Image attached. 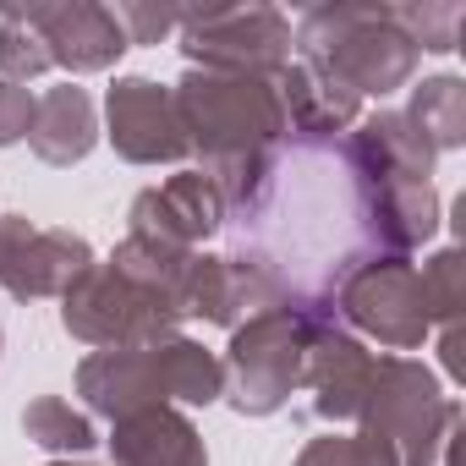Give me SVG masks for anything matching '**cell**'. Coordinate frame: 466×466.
I'll use <instances>...</instances> for the list:
<instances>
[{
  "label": "cell",
  "mask_w": 466,
  "mask_h": 466,
  "mask_svg": "<svg viewBox=\"0 0 466 466\" xmlns=\"http://www.w3.org/2000/svg\"><path fill=\"white\" fill-rule=\"evenodd\" d=\"M154 373H159V390H165V406H214L225 395V368L208 346L187 340V335H170L154 346Z\"/></svg>",
  "instance_id": "19"
},
{
  "label": "cell",
  "mask_w": 466,
  "mask_h": 466,
  "mask_svg": "<svg viewBox=\"0 0 466 466\" xmlns=\"http://www.w3.org/2000/svg\"><path fill=\"white\" fill-rule=\"evenodd\" d=\"M395 17H400L406 39L417 45V56H422V50L450 56V50L461 45V23H466L461 6H395Z\"/></svg>",
  "instance_id": "25"
},
{
  "label": "cell",
  "mask_w": 466,
  "mask_h": 466,
  "mask_svg": "<svg viewBox=\"0 0 466 466\" xmlns=\"http://www.w3.org/2000/svg\"><path fill=\"white\" fill-rule=\"evenodd\" d=\"M291 56L335 77L357 99H390L395 88L411 83L417 72V45L406 39L395 6H357V0H335V6H308L302 23L291 28Z\"/></svg>",
  "instance_id": "2"
},
{
  "label": "cell",
  "mask_w": 466,
  "mask_h": 466,
  "mask_svg": "<svg viewBox=\"0 0 466 466\" xmlns=\"http://www.w3.org/2000/svg\"><path fill=\"white\" fill-rule=\"evenodd\" d=\"M50 72V50H45V39L23 23V12L12 6V12H0V83H34V77H45Z\"/></svg>",
  "instance_id": "23"
},
{
  "label": "cell",
  "mask_w": 466,
  "mask_h": 466,
  "mask_svg": "<svg viewBox=\"0 0 466 466\" xmlns=\"http://www.w3.org/2000/svg\"><path fill=\"white\" fill-rule=\"evenodd\" d=\"M23 23L45 39L50 66L88 77V72H110L132 45L116 23L110 6H94V0H45V6H17Z\"/></svg>",
  "instance_id": "12"
},
{
  "label": "cell",
  "mask_w": 466,
  "mask_h": 466,
  "mask_svg": "<svg viewBox=\"0 0 466 466\" xmlns=\"http://www.w3.org/2000/svg\"><path fill=\"white\" fill-rule=\"evenodd\" d=\"M214 230H225V203L203 170H176L170 181L143 187L127 208V237H143L176 253H203Z\"/></svg>",
  "instance_id": "11"
},
{
  "label": "cell",
  "mask_w": 466,
  "mask_h": 466,
  "mask_svg": "<svg viewBox=\"0 0 466 466\" xmlns=\"http://www.w3.org/2000/svg\"><path fill=\"white\" fill-rule=\"evenodd\" d=\"M187 148L214 165V159H237V154H258L275 148L286 137V116L275 99L269 77H230V72H181V83L170 88Z\"/></svg>",
  "instance_id": "3"
},
{
  "label": "cell",
  "mask_w": 466,
  "mask_h": 466,
  "mask_svg": "<svg viewBox=\"0 0 466 466\" xmlns=\"http://www.w3.org/2000/svg\"><path fill=\"white\" fill-rule=\"evenodd\" d=\"M313 324L319 319H302L291 308H275V313H258V319L237 324L225 357H219V368H225V395L219 400H230L242 417H275L302 390Z\"/></svg>",
  "instance_id": "5"
},
{
  "label": "cell",
  "mask_w": 466,
  "mask_h": 466,
  "mask_svg": "<svg viewBox=\"0 0 466 466\" xmlns=\"http://www.w3.org/2000/svg\"><path fill=\"white\" fill-rule=\"evenodd\" d=\"M439 335V368H444V379H466V362H461V346H466V329L461 324H450V329H433Z\"/></svg>",
  "instance_id": "28"
},
{
  "label": "cell",
  "mask_w": 466,
  "mask_h": 466,
  "mask_svg": "<svg viewBox=\"0 0 466 466\" xmlns=\"http://www.w3.org/2000/svg\"><path fill=\"white\" fill-rule=\"evenodd\" d=\"M105 137L127 165H181L192 154L170 88L154 83V77H137V72L110 83V94H105Z\"/></svg>",
  "instance_id": "10"
},
{
  "label": "cell",
  "mask_w": 466,
  "mask_h": 466,
  "mask_svg": "<svg viewBox=\"0 0 466 466\" xmlns=\"http://www.w3.org/2000/svg\"><path fill=\"white\" fill-rule=\"evenodd\" d=\"M77 395L94 417L105 422H121L132 411H148V406H165V390H159V373H154V346H137V351H94L77 362Z\"/></svg>",
  "instance_id": "16"
},
{
  "label": "cell",
  "mask_w": 466,
  "mask_h": 466,
  "mask_svg": "<svg viewBox=\"0 0 466 466\" xmlns=\"http://www.w3.org/2000/svg\"><path fill=\"white\" fill-rule=\"evenodd\" d=\"M181 56L192 72L275 77L291 61V17L280 6H203L181 12Z\"/></svg>",
  "instance_id": "7"
},
{
  "label": "cell",
  "mask_w": 466,
  "mask_h": 466,
  "mask_svg": "<svg viewBox=\"0 0 466 466\" xmlns=\"http://www.w3.org/2000/svg\"><path fill=\"white\" fill-rule=\"evenodd\" d=\"M373 362L379 357L368 351V340H357L335 319H319L308 340V373H302V390H313V411L324 422H357L373 384Z\"/></svg>",
  "instance_id": "13"
},
{
  "label": "cell",
  "mask_w": 466,
  "mask_h": 466,
  "mask_svg": "<svg viewBox=\"0 0 466 466\" xmlns=\"http://www.w3.org/2000/svg\"><path fill=\"white\" fill-rule=\"evenodd\" d=\"M34 110H39V94L23 88V83H0V148H12L34 132Z\"/></svg>",
  "instance_id": "27"
},
{
  "label": "cell",
  "mask_w": 466,
  "mask_h": 466,
  "mask_svg": "<svg viewBox=\"0 0 466 466\" xmlns=\"http://www.w3.org/2000/svg\"><path fill=\"white\" fill-rule=\"evenodd\" d=\"M50 466H94V461H50Z\"/></svg>",
  "instance_id": "29"
},
{
  "label": "cell",
  "mask_w": 466,
  "mask_h": 466,
  "mask_svg": "<svg viewBox=\"0 0 466 466\" xmlns=\"http://www.w3.org/2000/svg\"><path fill=\"white\" fill-rule=\"evenodd\" d=\"M417 137L433 148V154H455L466 143V83L455 72H439V77H422L411 88V105L400 110Z\"/></svg>",
  "instance_id": "20"
},
{
  "label": "cell",
  "mask_w": 466,
  "mask_h": 466,
  "mask_svg": "<svg viewBox=\"0 0 466 466\" xmlns=\"http://www.w3.org/2000/svg\"><path fill=\"white\" fill-rule=\"evenodd\" d=\"M230 253L258 264L280 302L302 319H335V291L362 264L384 258L368 181L335 143L280 137L258 198L230 214Z\"/></svg>",
  "instance_id": "1"
},
{
  "label": "cell",
  "mask_w": 466,
  "mask_h": 466,
  "mask_svg": "<svg viewBox=\"0 0 466 466\" xmlns=\"http://www.w3.org/2000/svg\"><path fill=\"white\" fill-rule=\"evenodd\" d=\"M110 12L121 23L127 45H159V39H170L181 28V12L176 6H137V0H127V6H110Z\"/></svg>",
  "instance_id": "26"
},
{
  "label": "cell",
  "mask_w": 466,
  "mask_h": 466,
  "mask_svg": "<svg viewBox=\"0 0 466 466\" xmlns=\"http://www.w3.org/2000/svg\"><path fill=\"white\" fill-rule=\"evenodd\" d=\"M110 461L116 466H208L203 433L181 406H148L110 422Z\"/></svg>",
  "instance_id": "17"
},
{
  "label": "cell",
  "mask_w": 466,
  "mask_h": 466,
  "mask_svg": "<svg viewBox=\"0 0 466 466\" xmlns=\"http://www.w3.org/2000/svg\"><path fill=\"white\" fill-rule=\"evenodd\" d=\"M335 324L351 329L357 340H379L390 357L417 351L433 335L417 264L411 258H373L357 275H346L335 291Z\"/></svg>",
  "instance_id": "8"
},
{
  "label": "cell",
  "mask_w": 466,
  "mask_h": 466,
  "mask_svg": "<svg viewBox=\"0 0 466 466\" xmlns=\"http://www.w3.org/2000/svg\"><path fill=\"white\" fill-rule=\"evenodd\" d=\"M340 154L351 159V170L362 181H428L439 154L417 137V127L400 116V110H373L362 116L346 137H340Z\"/></svg>",
  "instance_id": "15"
},
{
  "label": "cell",
  "mask_w": 466,
  "mask_h": 466,
  "mask_svg": "<svg viewBox=\"0 0 466 466\" xmlns=\"http://www.w3.org/2000/svg\"><path fill=\"white\" fill-rule=\"evenodd\" d=\"M23 433H28L39 450H50L56 461L88 455V450L99 444L94 417H88V411H77V406H72V400H61V395H39V400H28V406H23Z\"/></svg>",
  "instance_id": "21"
},
{
  "label": "cell",
  "mask_w": 466,
  "mask_h": 466,
  "mask_svg": "<svg viewBox=\"0 0 466 466\" xmlns=\"http://www.w3.org/2000/svg\"><path fill=\"white\" fill-rule=\"evenodd\" d=\"M99 143V110H94V94L77 88V83H61V88H45L39 94V110H34V132H28V148L45 159V165H83Z\"/></svg>",
  "instance_id": "18"
},
{
  "label": "cell",
  "mask_w": 466,
  "mask_h": 466,
  "mask_svg": "<svg viewBox=\"0 0 466 466\" xmlns=\"http://www.w3.org/2000/svg\"><path fill=\"white\" fill-rule=\"evenodd\" d=\"M291 466H400V455L390 439H373V433H324Z\"/></svg>",
  "instance_id": "24"
},
{
  "label": "cell",
  "mask_w": 466,
  "mask_h": 466,
  "mask_svg": "<svg viewBox=\"0 0 466 466\" xmlns=\"http://www.w3.org/2000/svg\"><path fill=\"white\" fill-rule=\"evenodd\" d=\"M94 264V248L77 230L34 225L28 214H0V291L17 302L66 297V286Z\"/></svg>",
  "instance_id": "9"
},
{
  "label": "cell",
  "mask_w": 466,
  "mask_h": 466,
  "mask_svg": "<svg viewBox=\"0 0 466 466\" xmlns=\"http://www.w3.org/2000/svg\"><path fill=\"white\" fill-rule=\"evenodd\" d=\"M461 428V400L439 390V373L417 357H379L368 400L357 411V433L390 439L400 466H450V444Z\"/></svg>",
  "instance_id": "4"
},
{
  "label": "cell",
  "mask_w": 466,
  "mask_h": 466,
  "mask_svg": "<svg viewBox=\"0 0 466 466\" xmlns=\"http://www.w3.org/2000/svg\"><path fill=\"white\" fill-rule=\"evenodd\" d=\"M417 280H422V297H428V319H433V329H450V324L466 319V253H461V248H439V253H428L422 269H417Z\"/></svg>",
  "instance_id": "22"
},
{
  "label": "cell",
  "mask_w": 466,
  "mask_h": 466,
  "mask_svg": "<svg viewBox=\"0 0 466 466\" xmlns=\"http://www.w3.org/2000/svg\"><path fill=\"white\" fill-rule=\"evenodd\" d=\"M61 329L94 351H137L181 335V319L159 297L121 280L110 264H88L61 297Z\"/></svg>",
  "instance_id": "6"
},
{
  "label": "cell",
  "mask_w": 466,
  "mask_h": 466,
  "mask_svg": "<svg viewBox=\"0 0 466 466\" xmlns=\"http://www.w3.org/2000/svg\"><path fill=\"white\" fill-rule=\"evenodd\" d=\"M269 83H275L280 116H286V137H297V143H335L362 121V99L346 94L335 77H324L319 66H308L297 56Z\"/></svg>",
  "instance_id": "14"
},
{
  "label": "cell",
  "mask_w": 466,
  "mask_h": 466,
  "mask_svg": "<svg viewBox=\"0 0 466 466\" xmlns=\"http://www.w3.org/2000/svg\"><path fill=\"white\" fill-rule=\"evenodd\" d=\"M0 351H6V329H0Z\"/></svg>",
  "instance_id": "30"
}]
</instances>
